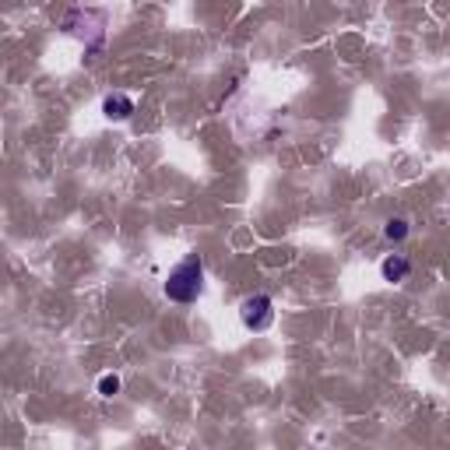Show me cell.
<instances>
[{
    "label": "cell",
    "instance_id": "obj_1",
    "mask_svg": "<svg viewBox=\"0 0 450 450\" xmlns=\"http://www.w3.org/2000/svg\"><path fill=\"white\" fill-rule=\"evenodd\" d=\"M162 288H166V295L173 299V303H193L197 295H201V288H205V264H201V257L197 254H190V257H183L173 271H169V278L162 282Z\"/></svg>",
    "mask_w": 450,
    "mask_h": 450
},
{
    "label": "cell",
    "instance_id": "obj_2",
    "mask_svg": "<svg viewBox=\"0 0 450 450\" xmlns=\"http://www.w3.org/2000/svg\"><path fill=\"white\" fill-rule=\"evenodd\" d=\"M239 317L250 331H268L271 320H275V303H271V295H250L243 299V306H239Z\"/></svg>",
    "mask_w": 450,
    "mask_h": 450
},
{
    "label": "cell",
    "instance_id": "obj_3",
    "mask_svg": "<svg viewBox=\"0 0 450 450\" xmlns=\"http://www.w3.org/2000/svg\"><path fill=\"white\" fill-rule=\"evenodd\" d=\"M103 113H106L110 120H130V113H134V98L123 95V92H113V95L103 98Z\"/></svg>",
    "mask_w": 450,
    "mask_h": 450
},
{
    "label": "cell",
    "instance_id": "obj_4",
    "mask_svg": "<svg viewBox=\"0 0 450 450\" xmlns=\"http://www.w3.org/2000/svg\"><path fill=\"white\" fill-rule=\"evenodd\" d=\"M380 271H383V278H387V282H405V278H408V271H412V264H408V257L394 254V257H387V261L380 264Z\"/></svg>",
    "mask_w": 450,
    "mask_h": 450
},
{
    "label": "cell",
    "instance_id": "obj_5",
    "mask_svg": "<svg viewBox=\"0 0 450 450\" xmlns=\"http://www.w3.org/2000/svg\"><path fill=\"white\" fill-rule=\"evenodd\" d=\"M383 236H387L390 243L405 239V236H408V222H405V218H390V222H387V229H383Z\"/></svg>",
    "mask_w": 450,
    "mask_h": 450
},
{
    "label": "cell",
    "instance_id": "obj_6",
    "mask_svg": "<svg viewBox=\"0 0 450 450\" xmlns=\"http://www.w3.org/2000/svg\"><path fill=\"white\" fill-rule=\"evenodd\" d=\"M120 390V377L116 373H106L103 380H98V394H103V397H113Z\"/></svg>",
    "mask_w": 450,
    "mask_h": 450
}]
</instances>
